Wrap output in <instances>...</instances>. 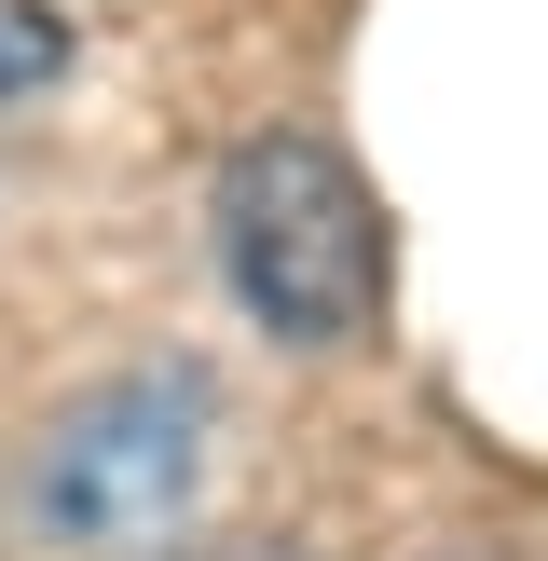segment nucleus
Masks as SVG:
<instances>
[{
	"instance_id": "obj_1",
	"label": "nucleus",
	"mask_w": 548,
	"mask_h": 561,
	"mask_svg": "<svg viewBox=\"0 0 548 561\" xmlns=\"http://www.w3.org/2000/svg\"><path fill=\"white\" fill-rule=\"evenodd\" d=\"M206 219H219L233 301L274 343H301V356L370 343V316H384V206H370V179H356L329 137L274 124V137H247V151H219Z\"/></svg>"
},
{
	"instance_id": "obj_2",
	"label": "nucleus",
	"mask_w": 548,
	"mask_h": 561,
	"mask_svg": "<svg viewBox=\"0 0 548 561\" xmlns=\"http://www.w3.org/2000/svg\"><path fill=\"white\" fill-rule=\"evenodd\" d=\"M206 438H219V383L192 356H151V370H110L96 398L55 411L42 438V520L69 548H151L192 520L206 493Z\"/></svg>"
},
{
	"instance_id": "obj_3",
	"label": "nucleus",
	"mask_w": 548,
	"mask_h": 561,
	"mask_svg": "<svg viewBox=\"0 0 548 561\" xmlns=\"http://www.w3.org/2000/svg\"><path fill=\"white\" fill-rule=\"evenodd\" d=\"M69 14H55V0H0V124H27V110L55 96V82H69Z\"/></svg>"
},
{
	"instance_id": "obj_4",
	"label": "nucleus",
	"mask_w": 548,
	"mask_h": 561,
	"mask_svg": "<svg viewBox=\"0 0 548 561\" xmlns=\"http://www.w3.org/2000/svg\"><path fill=\"white\" fill-rule=\"evenodd\" d=\"M206 561H301V548H206Z\"/></svg>"
}]
</instances>
